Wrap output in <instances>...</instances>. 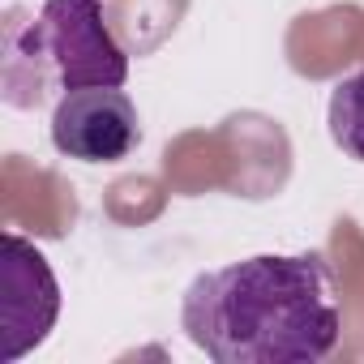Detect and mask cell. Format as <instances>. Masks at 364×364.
Listing matches in <instances>:
<instances>
[{
  "label": "cell",
  "instance_id": "cell-1",
  "mask_svg": "<svg viewBox=\"0 0 364 364\" xmlns=\"http://www.w3.org/2000/svg\"><path fill=\"white\" fill-rule=\"evenodd\" d=\"M180 326L215 364H313L334 351L343 317L321 253H257L198 274Z\"/></svg>",
  "mask_w": 364,
  "mask_h": 364
},
{
  "label": "cell",
  "instance_id": "cell-2",
  "mask_svg": "<svg viewBox=\"0 0 364 364\" xmlns=\"http://www.w3.org/2000/svg\"><path fill=\"white\" fill-rule=\"evenodd\" d=\"M129 56L112 39L99 0H48L35 22H26L5 60L9 103L35 107L52 90L69 95L82 86H124Z\"/></svg>",
  "mask_w": 364,
  "mask_h": 364
},
{
  "label": "cell",
  "instance_id": "cell-3",
  "mask_svg": "<svg viewBox=\"0 0 364 364\" xmlns=\"http://www.w3.org/2000/svg\"><path fill=\"white\" fill-rule=\"evenodd\" d=\"M60 317V283L48 266V257L22 240H0V360L14 364L26 351H35Z\"/></svg>",
  "mask_w": 364,
  "mask_h": 364
},
{
  "label": "cell",
  "instance_id": "cell-4",
  "mask_svg": "<svg viewBox=\"0 0 364 364\" xmlns=\"http://www.w3.org/2000/svg\"><path fill=\"white\" fill-rule=\"evenodd\" d=\"M141 120L120 86H82L60 95L52 112V146L82 163H120L137 150Z\"/></svg>",
  "mask_w": 364,
  "mask_h": 364
},
{
  "label": "cell",
  "instance_id": "cell-5",
  "mask_svg": "<svg viewBox=\"0 0 364 364\" xmlns=\"http://www.w3.org/2000/svg\"><path fill=\"white\" fill-rule=\"evenodd\" d=\"M326 120H330L334 146H338L343 154H351V159L364 163V69L351 73V77H343V82L334 86Z\"/></svg>",
  "mask_w": 364,
  "mask_h": 364
}]
</instances>
